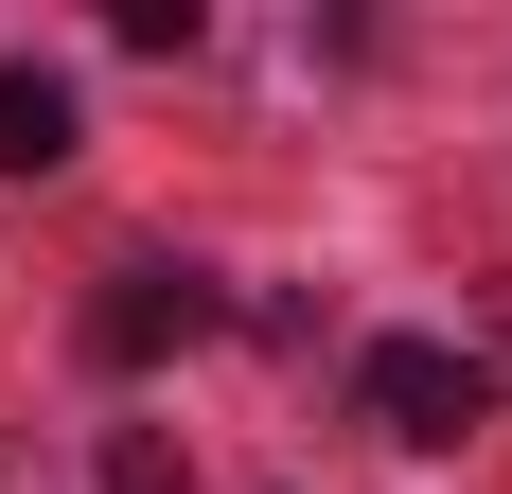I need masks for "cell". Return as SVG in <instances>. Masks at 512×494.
I'll use <instances>...</instances> for the list:
<instances>
[{"mask_svg": "<svg viewBox=\"0 0 512 494\" xmlns=\"http://www.w3.org/2000/svg\"><path fill=\"white\" fill-rule=\"evenodd\" d=\"M354 406L389 424V442L442 459V442H477V424H495V371H477L460 336H371V353H354Z\"/></svg>", "mask_w": 512, "mask_h": 494, "instance_id": "cell-1", "label": "cell"}, {"mask_svg": "<svg viewBox=\"0 0 512 494\" xmlns=\"http://www.w3.org/2000/svg\"><path fill=\"white\" fill-rule=\"evenodd\" d=\"M195 336H212V283H195V265H159V247H142V265H106L89 371H159V353H195Z\"/></svg>", "mask_w": 512, "mask_h": 494, "instance_id": "cell-2", "label": "cell"}, {"mask_svg": "<svg viewBox=\"0 0 512 494\" xmlns=\"http://www.w3.org/2000/svg\"><path fill=\"white\" fill-rule=\"evenodd\" d=\"M53 159H71V89L0 53V177H53Z\"/></svg>", "mask_w": 512, "mask_h": 494, "instance_id": "cell-3", "label": "cell"}, {"mask_svg": "<svg viewBox=\"0 0 512 494\" xmlns=\"http://www.w3.org/2000/svg\"><path fill=\"white\" fill-rule=\"evenodd\" d=\"M106 494H177V424H106Z\"/></svg>", "mask_w": 512, "mask_h": 494, "instance_id": "cell-4", "label": "cell"}, {"mask_svg": "<svg viewBox=\"0 0 512 494\" xmlns=\"http://www.w3.org/2000/svg\"><path fill=\"white\" fill-rule=\"evenodd\" d=\"M0 494H53V459H36V442H0Z\"/></svg>", "mask_w": 512, "mask_h": 494, "instance_id": "cell-5", "label": "cell"}]
</instances>
